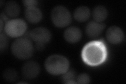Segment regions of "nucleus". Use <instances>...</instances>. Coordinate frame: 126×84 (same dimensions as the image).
Masks as SVG:
<instances>
[{
  "label": "nucleus",
  "instance_id": "obj_1",
  "mask_svg": "<svg viewBox=\"0 0 126 84\" xmlns=\"http://www.w3.org/2000/svg\"><path fill=\"white\" fill-rule=\"evenodd\" d=\"M108 56V50L103 41L97 40L87 43L82 48L81 58L87 65L96 66L104 63Z\"/></svg>",
  "mask_w": 126,
  "mask_h": 84
},
{
  "label": "nucleus",
  "instance_id": "obj_2",
  "mask_svg": "<svg viewBox=\"0 0 126 84\" xmlns=\"http://www.w3.org/2000/svg\"><path fill=\"white\" fill-rule=\"evenodd\" d=\"M70 64L67 58L60 54L50 55L44 63L46 70L52 75H63L69 70Z\"/></svg>",
  "mask_w": 126,
  "mask_h": 84
},
{
  "label": "nucleus",
  "instance_id": "obj_3",
  "mask_svg": "<svg viewBox=\"0 0 126 84\" xmlns=\"http://www.w3.org/2000/svg\"><path fill=\"white\" fill-rule=\"evenodd\" d=\"M11 50L12 53L16 58L25 60L32 56L34 46L31 39L27 37H19L12 44Z\"/></svg>",
  "mask_w": 126,
  "mask_h": 84
},
{
  "label": "nucleus",
  "instance_id": "obj_4",
  "mask_svg": "<svg viewBox=\"0 0 126 84\" xmlns=\"http://www.w3.org/2000/svg\"><path fill=\"white\" fill-rule=\"evenodd\" d=\"M50 17L53 24L58 28L68 26L72 21L70 11L67 8L63 5L54 7L51 12Z\"/></svg>",
  "mask_w": 126,
  "mask_h": 84
},
{
  "label": "nucleus",
  "instance_id": "obj_5",
  "mask_svg": "<svg viewBox=\"0 0 126 84\" xmlns=\"http://www.w3.org/2000/svg\"><path fill=\"white\" fill-rule=\"evenodd\" d=\"M27 29V24L24 20L15 18L9 19L4 27L5 34L12 38L21 37L25 34Z\"/></svg>",
  "mask_w": 126,
  "mask_h": 84
},
{
  "label": "nucleus",
  "instance_id": "obj_6",
  "mask_svg": "<svg viewBox=\"0 0 126 84\" xmlns=\"http://www.w3.org/2000/svg\"><path fill=\"white\" fill-rule=\"evenodd\" d=\"M30 39L36 43L46 44L52 38L50 31L44 27H38L31 30L29 33Z\"/></svg>",
  "mask_w": 126,
  "mask_h": 84
},
{
  "label": "nucleus",
  "instance_id": "obj_7",
  "mask_svg": "<svg viewBox=\"0 0 126 84\" xmlns=\"http://www.w3.org/2000/svg\"><path fill=\"white\" fill-rule=\"evenodd\" d=\"M21 71L24 77L27 79H33L38 76L41 71V67L37 62L29 61L24 64Z\"/></svg>",
  "mask_w": 126,
  "mask_h": 84
},
{
  "label": "nucleus",
  "instance_id": "obj_8",
  "mask_svg": "<svg viewBox=\"0 0 126 84\" xmlns=\"http://www.w3.org/2000/svg\"><path fill=\"white\" fill-rule=\"evenodd\" d=\"M106 37L107 41L112 44H119L124 41L125 34L120 27L116 25L110 26L106 31Z\"/></svg>",
  "mask_w": 126,
  "mask_h": 84
},
{
  "label": "nucleus",
  "instance_id": "obj_9",
  "mask_svg": "<svg viewBox=\"0 0 126 84\" xmlns=\"http://www.w3.org/2000/svg\"><path fill=\"white\" fill-rule=\"evenodd\" d=\"M105 27L106 25L103 23H98L94 21H90L86 26V34L90 38L98 37L103 32Z\"/></svg>",
  "mask_w": 126,
  "mask_h": 84
},
{
  "label": "nucleus",
  "instance_id": "obj_10",
  "mask_svg": "<svg viewBox=\"0 0 126 84\" xmlns=\"http://www.w3.org/2000/svg\"><path fill=\"white\" fill-rule=\"evenodd\" d=\"M82 33L81 30L76 26H69L64 32L65 41L70 44L78 43L82 38Z\"/></svg>",
  "mask_w": 126,
  "mask_h": 84
},
{
  "label": "nucleus",
  "instance_id": "obj_11",
  "mask_svg": "<svg viewBox=\"0 0 126 84\" xmlns=\"http://www.w3.org/2000/svg\"><path fill=\"white\" fill-rule=\"evenodd\" d=\"M24 14L27 21L32 24L39 23L43 18L42 11L37 6L26 7Z\"/></svg>",
  "mask_w": 126,
  "mask_h": 84
},
{
  "label": "nucleus",
  "instance_id": "obj_12",
  "mask_svg": "<svg viewBox=\"0 0 126 84\" xmlns=\"http://www.w3.org/2000/svg\"><path fill=\"white\" fill-rule=\"evenodd\" d=\"M91 12L89 8L86 6H80L75 10L73 16L75 19L78 22L83 23L88 21Z\"/></svg>",
  "mask_w": 126,
  "mask_h": 84
},
{
  "label": "nucleus",
  "instance_id": "obj_13",
  "mask_svg": "<svg viewBox=\"0 0 126 84\" xmlns=\"http://www.w3.org/2000/svg\"><path fill=\"white\" fill-rule=\"evenodd\" d=\"M108 12L106 7L99 5L94 7L92 12V16L94 21L102 23L107 18Z\"/></svg>",
  "mask_w": 126,
  "mask_h": 84
},
{
  "label": "nucleus",
  "instance_id": "obj_14",
  "mask_svg": "<svg viewBox=\"0 0 126 84\" xmlns=\"http://www.w3.org/2000/svg\"><path fill=\"white\" fill-rule=\"evenodd\" d=\"M21 12V7L18 4L14 1H8L5 6V13L12 18L17 17Z\"/></svg>",
  "mask_w": 126,
  "mask_h": 84
},
{
  "label": "nucleus",
  "instance_id": "obj_15",
  "mask_svg": "<svg viewBox=\"0 0 126 84\" xmlns=\"http://www.w3.org/2000/svg\"><path fill=\"white\" fill-rule=\"evenodd\" d=\"M3 77L7 82L14 83L18 79V75L16 70L11 68H9L4 70Z\"/></svg>",
  "mask_w": 126,
  "mask_h": 84
},
{
  "label": "nucleus",
  "instance_id": "obj_16",
  "mask_svg": "<svg viewBox=\"0 0 126 84\" xmlns=\"http://www.w3.org/2000/svg\"><path fill=\"white\" fill-rule=\"evenodd\" d=\"M76 73L74 70L70 69L63 74L62 76V82L66 84H77L76 82Z\"/></svg>",
  "mask_w": 126,
  "mask_h": 84
},
{
  "label": "nucleus",
  "instance_id": "obj_17",
  "mask_svg": "<svg viewBox=\"0 0 126 84\" xmlns=\"http://www.w3.org/2000/svg\"><path fill=\"white\" fill-rule=\"evenodd\" d=\"M76 82L77 84H86L90 82V77L89 75L86 73H81L77 76Z\"/></svg>",
  "mask_w": 126,
  "mask_h": 84
},
{
  "label": "nucleus",
  "instance_id": "obj_18",
  "mask_svg": "<svg viewBox=\"0 0 126 84\" xmlns=\"http://www.w3.org/2000/svg\"><path fill=\"white\" fill-rule=\"evenodd\" d=\"M6 36L7 35L1 32V36H0V50H1V51L5 50L9 44V41H8Z\"/></svg>",
  "mask_w": 126,
  "mask_h": 84
},
{
  "label": "nucleus",
  "instance_id": "obj_19",
  "mask_svg": "<svg viewBox=\"0 0 126 84\" xmlns=\"http://www.w3.org/2000/svg\"><path fill=\"white\" fill-rule=\"evenodd\" d=\"M23 3L25 6L26 7H29L32 6H36L38 2L36 0H24Z\"/></svg>",
  "mask_w": 126,
  "mask_h": 84
},
{
  "label": "nucleus",
  "instance_id": "obj_20",
  "mask_svg": "<svg viewBox=\"0 0 126 84\" xmlns=\"http://www.w3.org/2000/svg\"><path fill=\"white\" fill-rule=\"evenodd\" d=\"M36 49L38 50H44L45 47V44H40V43H36V45H35Z\"/></svg>",
  "mask_w": 126,
  "mask_h": 84
}]
</instances>
